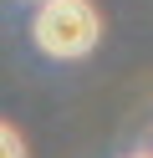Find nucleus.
Here are the masks:
<instances>
[{
    "mask_svg": "<svg viewBox=\"0 0 153 158\" xmlns=\"http://www.w3.org/2000/svg\"><path fill=\"white\" fill-rule=\"evenodd\" d=\"M31 41L56 61H77L102 41V15L92 0H46L31 15Z\"/></svg>",
    "mask_w": 153,
    "mask_h": 158,
    "instance_id": "obj_1",
    "label": "nucleus"
},
{
    "mask_svg": "<svg viewBox=\"0 0 153 158\" xmlns=\"http://www.w3.org/2000/svg\"><path fill=\"white\" fill-rule=\"evenodd\" d=\"M0 153H5V158H26V138H20V127H15V123L0 127Z\"/></svg>",
    "mask_w": 153,
    "mask_h": 158,
    "instance_id": "obj_2",
    "label": "nucleus"
},
{
    "mask_svg": "<svg viewBox=\"0 0 153 158\" xmlns=\"http://www.w3.org/2000/svg\"><path fill=\"white\" fill-rule=\"evenodd\" d=\"M31 5H46V0H31Z\"/></svg>",
    "mask_w": 153,
    "mask_h": 158,
    "instance_id": "obj_3",
    "label": "nucleus"
},
{
    "mask_svg": "<svg viewBox=\"0 0 153 158\" xmlns=\"http://www.w3.org/2000/svg\"><path fill=\"white\" fill-rule=\"evenodd\" d=\"M138 158H153V153H138Z\"/></svg>",
    "mask_w": 153,
    "mask_h": 158,
    "instance_id": "obj_4",
    "label": "nucleus"
}]
</instances>
